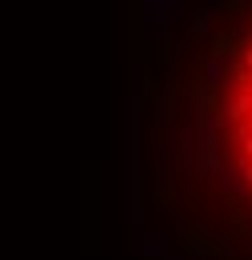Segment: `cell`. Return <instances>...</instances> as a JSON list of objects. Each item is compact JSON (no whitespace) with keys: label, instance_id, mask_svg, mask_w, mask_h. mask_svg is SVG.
<instances>
[{"label":"cell","instance_id":"6da1fadb","mask_svg":"<svg viewBox=\"0 0 252 260\" xmlns=\"http://www.w3.org/2000/svg\"><path fill=\"white\" fill-rule=\"evenodd\" d=\"M220 80H224V56H220V52H212V56L204 60V84L216 88Z\"/></svg>","mask_w":252,"mask_h":260},{"label":"cell","instance_id":"7a4b0ae2","mask_svg":"<svg viewBox=\"0 0 252 260\" xmlns=\"http://www.w3.org/2000/svg\"><path fill=\"white\" fill-rule=\"evenodd\" d=\"M220 188H224L228 196L244 192V184H240V176H236V168H220Z\"/></svg>","mask_w":252,"mask_h":260},{"label":"cell","instance_id":"3957f363","mask_svg":"<svg viewBox=\"0 0 252 260\" xmlns=\"http://www.w3.org/2000/svg\"><path fill=\"white\" fill-rule=\"evenodd\" d=\"M140 252H144V256H164V240H160L156 232H148L144 244H140Z\"/></svg>","mask_w":252,"mask_h":260}]
</instances>
